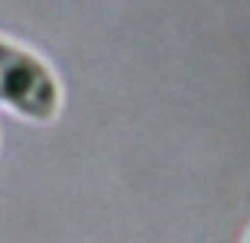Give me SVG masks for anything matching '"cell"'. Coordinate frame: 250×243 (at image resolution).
I'll use <instances>...</instances> for the list:
<instances>
[{
	"label": "cell",
	"instance_id": "2",
	"mask_svg": "<svg viewBox=\"0 0 250 243\" xmlns=\"http://www.w3.org/2000/svg\"><path fill=\"white\" fill-rule=\"evenodd\" d=\"M247 243H250V234H247Z\"/></svg>",
	"mask_w": 250,
	"mask_h": 243
},
{
	"label": "cell",
	"instance_id": "1",
	"mask_svg": "<svg viewBox=\"0 0 250 243\" xmlns=\"http://www.w3.org/2000/svg\"><path fill=\"white\" fill-rule=\"evenodd\" d=\"M0 107L26 123H52L62 111V81L42 56L0 36Z\"/></svg>",
	"mask_w": 250,
	"mask_h": 243
}]
</instances>
